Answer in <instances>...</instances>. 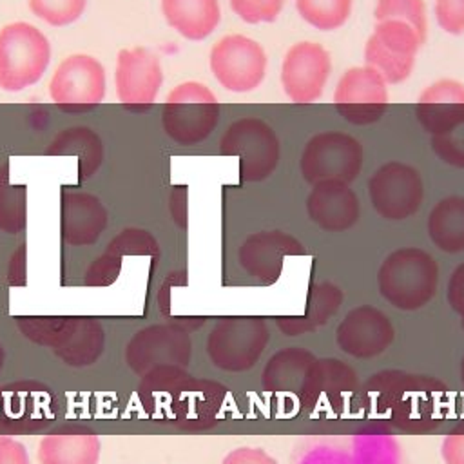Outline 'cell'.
Here are the masks:
<instances>
[{
    "mask_svg": "<svg viewBox=\"0 0 464 464\" xmlns=\"http://www.w3.org/2000/svg\"><path fill=\"white\" fill-rule=\"evenodd\" d=\"M314 361L315 355L299 346L279 350L263 370V390L274 397L297 401Z\"/></svg>",
    "mask_w": 464,
    "mask_h": 464,
    "instance_id": "cell-20",
    "label": "cell"
},
{
    "mask_svg": "<svg viewBox=\"0 0 464 464\" xmlns=\"http://www.w3.org/2000/svg\"><path fill=\"white\" fill-rule=\"evenodd\" d=\"M100 457V439L92 431H60L40 440V464H96Z\"/></svg>",
    "mask_w": 464,
    "mask_h": 464,
    "instance_id": "cell-24",
    "label": "cell"
},
{
    "mask_svg": "<svg viewBox=\"0 0 464 464\" xmlns=\"http://www.w3.org/2000/svg\"><path fill=\"white\" fill-rule=\"evenodd\" d=\"M63 236L72 245L92 243L107 223L102 201L87 192H71L63 198Z\"/></svg>",
    "mask_w": 464,
    "mask_h": 464,
    "instance_id": "cell-23",
    "label": "cell"
},
{
    "mask_svg": "<svg viewBox=\"0 0 464 464\" xmlns=\"http://www.w3.org/2000/svg\"><path fill=\"white\" fill-rule=\"evenodd\" d=\"M375 22L399 20L411 25L422 42L428 36V16L424 0H377L373 9Z\"/></svg>",
    "mask_w": 464,
    "mask_h": 464,
    "instance_id": "cell-28",
    "label": "cell"
},
{
    "mask_svg": "<svg viewBox=\"0 0 464 464\" xmlns=\"http://www.w3.org/2000/svg\"><path fill=\"white\" fill-rule=\"evenodd\" d=\"M343 303V290L330 283H315L310 286L304 301V312L301 315L277 317V328L286 335H303L326 324L328 319L339 310Z\"/></svg>",
    "mask_w": 464,
    "mask_h": 464,
    "instance_id": "cell-22",
    "label": "cell"
},
{
    "mask_svg": "<svg viewBox=\"0 0 464 464\" xmlns=\"http://www.w3.org/2000/svg\"><path fill=\"white\" fill-rule=\"evenodd\" d=\"M45 152L76 154L80 174L89 178L103 161V141L91 127H69L56 134Z\"/></svg>",
    "mask_w": 464,
    "mask_h": 464,
    "instance_id": "cell-26",
    "label": "cell"
},
{
    "mask_svg": "<svg viewBox=\"0 0 464 464\" xmlns=\"http://www.w3.org/2000/svg\"><path fill=\"white\" fill-rule=\"evenodd\" d=\"M462 328H464V319H462Z\"/></svg>",
    "mask_w": 464,
    "mask_h": 464,
    "instance_id": "cell-38",
    "label": "cell"
},
{
    "mask_svg": "<svg viewBox=\"0 0 464 464\" xmlns=\"http://www.w3.org/2000/svg\"><path fill=\"white\" fill-rule=\"evenodd\" d=\"M219 102L201 82L187 80L178 83L161 109L163 132L181 147L205 141L219 121Z\"/></svg>",
    "mask_w": 464,
    "mask_h": 464,
    "instance_id": "cell-4",
    "label": "cell"
},
{
    "mask_svg": "<svg viewBox=\"0 0 464 464\" xmlns=\"http://www.w3.org/2000/svg\"><path fill=\"white\" fill-rule=\"evenodd\" d=\"M440 455L446 464H464V428L446 435L440 446Z\"/></svg>",
    "mask_w": 464,
    "mask_h": 464,
    "instance_id": "cell-33",
    "label": "cell"
},
{
    "mask_svg": "<svg viewBox=\"0 0 464 464\" xmlns=\"http://www.w3.org/2000/svg\"><path fill=\"white\" fill-rule=\"evenodd\" d=\"M437 283V261L417 246L393 250L377 272L381 295L399 310H417L428 304L435 295Z\"/></svg>",
    "mask_w": 464,
    "mask_h": 464,
    "instance_id": "cell-2",
    "label": "cell"
},
{
    "mask_svg": "<svg viewBox=\"0 0 464 464\" xmlns=\"http://www.w3.org/2000/svg\"><path fill=\"white\" fill-rule=\"evenodd\" d=\"M228 4L246 24H272L285 7V0H228Z\"/></svg>",
    "mask_w": 464,
    "mask_h": 464,
    "instance_id": "cell-30",
    "label": "cell"
},
{
    "mask_svg": "<svg viewBox=\"0 0 464 464\" xmlns=\"http://www.w3.org/2000/svg\"><path fill=\"white\" fill-rule=\"evenodd\" d=\"M332 71L330 53L317 42L294 44L281 62V87L288 100L310 103L323 96Z\"/></svg>",
    "mask_w": 464,
    "mask_h": 464,
    "instance_id": "cell-14",
    "label": "cell"
},
{
    "mask_svg": "<svg viewBox=\"0 0 464 464\" xmlns=\"http://www.w3.org/2000/svg\"><path fill=\"white\" fill-rule=\"evenodd\" d=\"M353 0H295L299 16L319 31L339 29L352 14Z\"/></svg>",
    "mask_w": 464,
    "mask_h": 464,
    "instance_id": "cell-27",
    "label": "cell"
},
{
    "mask_svg": "<svg viewBox=\"0 0 464 464\" xmlns=\"http://www.w3.org/2000/svg\"><path fill=\"white\" fill-rule=\"evenodd\" d=\"M219 152L239 158L241 181H263L276 170L281 145L272 125L245 116L227 127L219 140Z\"/></svg>",
    "mask_w": 464,
    "mask_h": 464,
    "instance_id": "cell-5",
    "label": "cell"
},
{
    "mask_svg": "<svg viewBox=\"0 0 464 464\" xmlns=\"http://www.w3.org/2000/svg\"><path fill=\"white\" fill-rule=\"evenodd\" d=\"M435 20L439 27L453 36L464 33V0H435Z\"/></svg>",
    "mask_w": 464,
    "mask_h": 464,
    "instance_id": "cell-32",
    "label": "cell"
},
{
    "mask_svg": "<svg viewBox=\"0 0 464 464\" xmlns=\"http://www.w3.org/2000/svg\"><path fill=\"white\" fill-rule=\"evenodd\" d=\"M223 464H277L266 451L259 448H236L225 459Z\"/></svg>",
    "mask_w": 464,
    "mask_h": 464,
    "instance_id": "cell-34",
    "label": "cell"
},
{
    "mask_svg": "<svg viewBox=\"0 0 464 464\" xmlns=\"http://www.w3.org/2000/svg\"><path fill=\"white\" fill-rule=\"evenodd\" d=\"M299 239L283 230H261L250 234L239 246L241 268L257 283L272 285L279 279L288 256H304Z\"/></svg>",
    "mask_w": 464,
    "mask_h": 464,
    "instance_id": "cell-16",
    "label": "cell"
},
{
    "mask_svg": "<svg viewBox=\"0 0 464 464\" xmlns=\"http://www.w3.org/2000/svg\"><path fill=\"white\" fill-rule=\"evenodd\" d=\"M448 303L464 319V263H460L450 276Z\"/></svg>",
    "mask_w": 464,
    "mask_h": 464,
    "instance_id": "cell-35",
    "label": "cell"
},
{
    "mask_svg": "<svg viewBox=\"0 0 464 464\" xmlns=\"http://www.w3.org/2000/svg\"><path fill=\"white\" fill-rule=\"evenodd\" d=\"M372 413L408 430L430 428L444 415L446 386L431 377L404 372L373 375L364 388Z\"/></svg>",
    "mask_w": 464,
    "mask_h": 464,
    "instance_id": "cell-1",
    "label": "cell"
},
{
    "mask_svg": "<svg viewBox=\"0 0 464 464\" xmlns=\"http://www.w3.org/2000/svg\"><path fill=\"white\" fill-rule=\"evenodd\" d=\"M460 377H462V384H464V357H462V362H460Z\"/></svg>",
    "mask_w": 464,
    "mask_h": 464,
    "instance_id": "cell-37",
    "label": "cell"
},
{
    "mask_svg": "<svg viewBox=\"0 0 464 464\" xmlns=\"http://www.w3.org/2000/svg\"><path fill=\"white\" fill-rule=\"evenodd\" d=\"M431 149L440 161L464 169V121L446 134L431 136Z\"/></svg>",
    "mask_w": 464,
    "mask_h": 464,
    "instance_id": "cell-31",
    "label": "cell"
},
{
    "mask_svg": "<svg viewBox=\"0 0 464 464\" xmlns=\"http://www.w3.org/2000/svg\"><path fill=\"white\" fill-rule=\"evenodd\" d=\"M51 42L34 24L18 20L0 29V89L20 92L42 80L51 63Z\"/></svg>",
    "mask_w": 464,
    "mask_h": 464,
    "instance_id": "cell-3",
    "label": "cell"
},
{
    "mask_svg": "<svg viewBox=\"0 0 464 464\" xmlns=\"http://www.w3.org/2000/svg\"><path fill=\"white\" fill-rule=\"evenodd\" d=\"M422 44L417 31L404 22H375L364 45V65L375 69L386 83H401L413 72Z\"/></svg>",
    "mask_w": 464,
    "mask_h": 464,
    "instance_id": "cell-10",
    "label": "cell"
},
{
    "mask_svg": "<svg viewBox=\"0 0 464 464\" xmlns=\"http://www.w3.org/2000/svg\"><path fill=\"white\" fill-rule=\"evenodd\" d=\"M359 198L343 181H321L312 185L306 198L308 218L326 232H344L359 219Z\"/></svg>",
    "mask_w": 464,
    "mask_h": 464,
    "instance_id": "cell-18",
    "label": "cell"
},
{
    "mask_svg": "<svg viewBox=\"0 0 464 464\" xmlns=\"http://www.w3.org/2000/svg\"><path fill=\"white\" fill-rule=\"evenodd\" d=\"M268 341L270 332L261 317H223L208 334L207 353L219 370L245 372L259 361Z\"/></svg>",
    "mask_w": 464,
    "mask_h": 464,
    "instance_id": "cell-6",
    "label": "cell"
},
{
    "mask_svg": "<svg viewBox=\"0 0 464 464\" xmlns=\"http://www.w3.org/2000/svg\"><path fill=\"white\" fill-rule=\"evenodd\" d=\"M362 145L357 138L339 130L314 134L303 147L299 170L306 183H352L362 169Z\"/></svg>",
    "mask_w": 464,
    "mask_h": 464,
    "instance_id": "cell-7",
    "label": "cell"
},
{
    "mask_svg": "<svg viewBox=\"0 0 464 464\" xmlns=\"http://www.w3.org/2000/svg\"><path fill=\"white\" fill-rule=\"evenodd\" d=\"M107 94L103 63L87 53L65 56L49 80V96L65 112L91 111Z\"/></svg>",
    "mask_w": 464,
    "mask_h": 464,
    "instance_id": "cell-8",
    "label": "cell"
},
{
    "mask_svg": "<svg viewBox=\"0 0 464 464\" xmlns=\"http://www.w3.org/2000/svg\"><path fill=\"white\" fill-rule=\"evenodd\" d=\"M428 236L448 254L464 250V196H448L435 203L428 216Z\"/></svg>",
    "mask_w": 464,
    "mask_h": 464,
    "instance_id": "cell-25",
    "label": "cell"
},
{
    "mask_svg": "<svg viewBox=\"0 0 464 464\" xmlns=\"http://www.w3.org/2000/svg\"><path fill=\"white\" fill-rule=\"evenodd\" d=\"M160 7L169 27L192 42L210 36L221 20L219 0H160Z\"/></svg>",
    "mask_w": 464,
    "mask_h": 464,
    "instance_id": "cell-21",
    "label": "cell"
},
{
    "mask_svg": "<svg viewBox=\"0 0 464 464\" xmlns=\"http://www.w3.org/2000/svg\"><path fill=\"white\" fill-rule=\"evenodd\" d=\"M359 388L357 373L346 362L326 357L312 362L297 404L310 411H337Z\"/></svg>",
    "mask_w": 464,
    "mask_h": 464,
    "instance_id": "cell-15",
    "label": "cell"
},
{
    "mask_svg": "<svg viewBox=\"0 0 464 464\" xmlns=\"http://www.w3.org/2000/svg\"><path fill=\"white\" fill-rule=\"evenodd\" d=\"M0 464H31L27 450L22 442L2 437L0 439Z\"/></svg>",
    "mask_w": 464,
    "mask_h": 464,
    "instance_id": "cell-36",
    "label": "cell"
},
{
    "mask_svg": "<svg viewBox=\"0 0 464 464\" xmlns=\"http://www.w3.org/2000/svg\"><path fill=\"white\" fill-rule=\"evenodd\" d=\"M163 85V67L150 49L125 47L118 51L114 87L120 103L130 111H147Z\"/></svg>",
    "mask_w": 464,
    "mask_h": 464,
    "instance_id": "cell-13",
    "label": "cell"
},
{
    "mask_svg": "<svg viewBox=\"0 0 464 464\" xmlns=\"http://www.w3.org/2000/svg\"><path fill=\"white\" fill-rule=\"evenodd\" d=\"M393 324L388 315L375 306L361 304L350 310L337 324V346L357 359H368L382 353L393 341Z\"/></svg>",
    "mask_w": 464,
    "mask_h": 464,
    "instance_id": "cell-17",
    "label": "cell"
},
{
    "mask_svg": "<svg viewBox=\"0 0 464 464\" xmlns=\"http://www.w3.org/2000/svg\"><path fill=\"white\" fill-rule=\"evenodd\" d=\"M334 105L352 125L375 123L388 107V83L368 65L350 67L335 85Z\"/></svg>",
    "mask_w": 464,
    "mask_h": 464,
    "instance_id": "cell-12",
    "label": "cell"
},
{
    "mask_svg": "<svg viewBox=\"0 0 464 464\" xmlns=\"http://www.w3.org/2000/svg\"><path fill=\"white\" fill-rule=\"evenodd\" d=\"M368 198L375 212L390 221L413 216L424 198L420 172L402 161L381 165L368 179Z\"/></svg>",
    "mask_w": 464,
    "mask_h": 464,
    "instance_id": "cell-11",
    "label": "cell"
},
{
    "mask_svg": "<svg viewBox=\"0 0 464 464\" xmlns=\"http://www.w3.org/2000/svg\"><path fill=\"white\" fill-rule=\"evenodd\" d=\"M208 65L221 87L230 92H250L261 85L268 58L259 42L245 34L219 38L208 54Z\"/></svg>",
    "mask_w": 464,
    "mask_h": 464,
    "instance_id": "cell-9",
    "label": "cell"
},
{
    "mask_svg": "<svg viewBox=\"0 0 464 464\" xmlns=\"http://www.w3.org/2000/svg\"><path fill=\"white\" fill-rule=\"evenodd\" d=\"M29 11L51 27H67L82 18L87 0H27Z\"/></svg>",
    "mask_w": 464,
    "mask_h": 464,
    "instance_id": "cell-29",
    "label": "cell"
},
{
    "mask_svg": "<svg viewBox=\"0 0 464 464\" xmlns=\"http://www.w3.org/2000/svg\"><path fill=\"white\" fill-rule=\"evenodd\" d=\"M415 116L428 134H446L464 121V83L453 78L433 82L420 92Z\"/></svg>",
    "mask_w": 464,
    "mask_h": 464,
    "instance_id": "cell-19",
    "label": "cell"
}]
</instances>
